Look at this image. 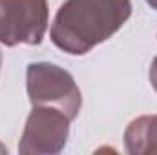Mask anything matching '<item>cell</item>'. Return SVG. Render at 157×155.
Masks as SVG:
<instances>
[{
  "label": "cell",
  "mask_w": 157,
  "mask_h": 155,
  "mask_svg": "<svg viewBox=\"0 0 157 155\" xmlns=\"http://www.w3.org/2000/svg\"><path fill=\"white\" fill-rule=\"evenodd\" d=\"M124 150L130 155L157 153V113L141 115L126 126Z\"/></svg>",
  "instance_id": "obj_5"
},
{
  "label": "cell",
  "mask_w": 157,
  "mask_h": 155,
  "mask_svg": "<svg viewBox=\"0 0 157 155\" xmlns=\"http://www.w3.org/2000/svg\"><path fill=\"white\" fill-rule=\"evenodd\" d=\"M132 17V0H66L51 28V42L68 55H86L112 39Z\"/></svg>",
  "instance_id": "obj_1"
},
{
  "label": "cell",
  "mask_w": 157,
  "mask_h": 155,
  "mask_svg": "<svg viewBox=\"0 0 157 155\" xmlns=\"http://www.w3.org/2000/svg\"><path fill=\"white\" fill-rule=\"evenodd\" d=\"M49 26L48 0H0V44L39 46Z\"/></svg>",
  "instance_id": "obj_3"
},
{
  "label": "cell",
  "mask_w": 157,
  "mask_h": 155,
  "mask_svg": "<svg viewBox=\"0 0 157 155\" xmlns=\"http://www.w3.org/2000/svg\"><path fill=\"white\" fill-rule=\"evenodd\" d=\"M26 91L31 106H51L75 120L82 108V93L75 78L51 62H31L26 70Z\"/></svg>",
  "instance_id": "obj_2"
},
{
  "label": "cell",
  "mask_w": 157,
  "mask_h": 155,
  "mask_svg": "<svg viewBox=\"0 0 157 155\" xmlns=\"http://www.w3.org/2000/svg\"><path fill=\"white\" fill-rule=\"evenodd\" d=\"M0 70H2V53H0Z\"/></svg>",
  "instance_id": "obj_8"
},
{
  "label": "cell",
  "mask_w": 157,
  "mask_h": 155,
  "mask_svg": "<svg viewBox=\"0 0 157 155\" xmlns=\"http://www.w3.org/2000/svg\"><path fill=\"white\" fill-rule=\"evenodd\" d=\"M146 4H148L152 9H155V11H157V0H146Z\"/></svg>",
  "instance_id": "obj_7"
},
{
  "label": "cell",
  "mask_w": 157,
  "mask_h": 155,
  "mask_svg": "<svg viewBox=\"0 0 157 155\" xmlns=\"http://www.w3.org/2000/svg\"><path fill=\"white\" fill-rule=\"evenodd\" d=\"M148 78H150L152 88L155 89V93H157V57L152 60V64H150V70H148Z\"/></svg>",
  "instance_id": "obj_6"
},
{
  "label": "cell",
  "mask_w": 157,
  "mask_h": 155,
  "mask_svg": "<svg viewBox=\"0 0 157 155\" xmlns=\"http://www.w3.org/2000/svg\"><path fill=\"white\" fill-rule=\"evenodd\" d=\"M70 119L57 108L33 106L26 119V126L18 142L22 155L60 153L70 137Z\"/></svg>",
  "instance_id": "obj_4"
}]
</instances>
